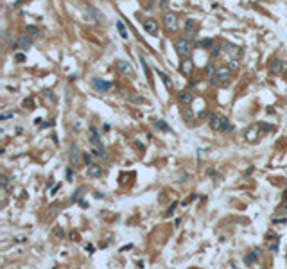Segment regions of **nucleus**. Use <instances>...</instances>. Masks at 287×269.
I'll return each mask as SVG.
<instances>
[{
  "label": "nucleus",
  "mask_w": 287,
  "mask_h": 269,
  "mask_svg": "<svg viewBox=\"0 0 287 269\" xmlns=\"http://www.w3.org/2000/svg\"><path fill=\"white\" fill-rule=\"evenodd\" d=\"M90 142L94 144V154L101 156V158H106V149H104V144L101 142V134L97 131V128H90Z\"/></svg>",
  "instance_id": "f257e3e1"
},
{
  "label": "nucleus",
  "mask_w": 287,
  "mask_h": 269,
  "mask_svg": "<svg viewBox=\"0 0 287 269\" xmlns=\"http://www.w3.org/2000/svg\"><path fill=\"white\" fill-rule=\"evenodd\" d=\"M210 128L214 131H230L231 129L228 118L219 117V115H210Z\"/></svg>",
  "instance_id": "f03ea898"
},
{
  "label": "nucleus",
  "mask_w": 287,
  "mask_h": 269,
  "mask_svg": "<svg viewBox=\"0 0 287 269\" xmlns=\"http://www.w3.org/2000/svg\"><path fill=\"white\" fill-rule=\"evenodd\" d=\"M190 41L189 39H178V43H176V52L179 54V58H189V54H190Z\"/></svg>",
  "instance_id": "7ed1b4c3"
},
{
  "label": "nucleus",
  "mask_w": 287,
  "mask_h": 269,
  "mask_svg": "<svg viewBox=\"0 0 287 269\" xmlns=\"http://www.w3.org/2000/svg\"><path fill=\"white\" fill-rule=\"evenodd\" d=\"M92 86L95 88L97 92H110L111 83H110V81H102V79H99V77H94V79H92Z\"/></svg>",
  "instance_id": "20e7f679"
},
{
  "label": "nucleus",
  "mask_w": 287,
  "mask_h": 269,
  "mask_svg": "<svg viewBox=\"0 0 287 269\" xmlns=\"http://www.w3.org/2000/svg\"><path fill=\"white\" fill-rule=\"evenodd\" d=\"M142 25H144V31H145L147 34H153V36L158 34V23H156L153 18H145L142 22Z\"/></svg>",
  "instance_id": "39448f33"
},
{
  "label": "nucleus",
  "mask_w": 287,
  "mask_h": 269,
  "mask_svg": "<svg viewBox=\"0 0 287 269\" xmlns=\"http://www.w3.org/2000/svg\"><path fill=\"white\" fill-rule=\"evenodd\" d=\"M115 65H117V68H118L120 74H124V76H133V68H131V65H129L128 61H124V59H117Z\"/></svg>",
  "instance_id": "423d86ee"
},
{
  "label": "nucleus",
  "mask_w": 287,
  "mask_h": 269,
  "mask_svg": "<svg viewBox=\"0 0 287 269\" xmlns=\"http://www.w3.org/2000/svg\"><path fill=\"white\" fill-rule=\"evenodd\" d=\"M31 45H32V41L27 38V36H22V38L16 41V43H13V50H16V49H22V50H29L31 49Z\"/></svg>",
  "instance_id": "0eeeda50"
},
{
  "label": "nucleus",
  "mask_w": 287,
  "mask_h": 269,
  "mask_svg": "<svg viewBox=\"0 0 287 269\" xmlns=\"http://www.w3.org/2000/svg\"><path fill=\"white\" fill-rule=\"evenodd\" d=\"M86 174H88L90 178H101V174H102V169H101V165H97V163H92V165H88V167H86Z\"/></svg>",
  "instance_id": "6e6552de"
},
{
  "label": "nucleus",
  "mask_w": 287,
  "mask_h": 269,
  "mask_svg": "<svg viewBox=\"0 0 287 269\" xmlns=\"http://www.w3.org/2000/svg\"><path fill=\"white\" fill-rule=\"evenodd\" d=\"M163 20H165V27H167L169 31H176V27H178V22H176V16H174L172 13H167Z\"/></svg>",
  "instance_id": "1a4fd4ad"
},
{
  "label": "nucleus",
  "mask_w": 287,
  "mask_h": 269,
  "mask_svg": "<svg viewBox=\"0 0 287 269\" xmlns=\"http://www.w3.org/2000/svg\"><path fill=\"white\" fill-rule=\"evenodd\" d=\"M214 77H217V79H221V81H228V79H230V68H226V66L217 68Z\"/></svg>",
  "instance_id": "9d476101"
},
{
  "label": "nucleus",
  "mask_w": 287,
  "mask_h": 269,
  "mask_svg": "<svg viewBox=\"0 0 287 269\" xmlns=\"http://www.w3.org/2000/svg\"><path fill=\"white\" fill-rule=\"evenodd\" d=\"M257 134H258V126H251L246 133V140L248 142H255L257 140Z\"/></svg>",
  "instance_id": "9b49d317"
},
{
  "label": "nucleus",
  "mask_w": 287,
  "mask_h": 269,
  "mask_svg": "<svg viewBox=\"0 0 287 269\" xmlns=\"http://www.w3.org/2000/svg\"><path fill=\"white\" fill-rule=\"evenodd\" d=\"M156 74H158V77H160V79L163 81L165 88H167V90H172V81L169 79V76H167V74H163L162 70H156Z\"/></svg>",
  "instance_id": "f8f14e48"
},
{
  "label": "nucleus",
  "mask_w": 287,
  "mask_h": 269,
  "mask_svg": "<svg viewBox=\"0 0 287 269\" xmlns=\"http://www.w3.org/2000/svg\"><path fill=\"white\" fill-rule=\"evenodd\" d=\"M70 163H72L74 167L79 165V156H77V147H76V145H72V147H70Z\"/></svg>",
  "instance_id": "ddd939ff"
},
{
  "label": "nucleus",
  "mask_w": 287,
  "mask_h": 269,
  "mask_svg": "<svg viewBox=\"0 0 287 269\" xmlns=\"http://www.w3.org/2000/svg\"><path fill=\"white\" fill-rule=\"evenodd\" d=\"M194 31H196V22L192 18H187L185 20V32H187V34H192Z\"/></svg>",
  "instance_id": "4468645a"
},
{
  "label": "nucleus",
  "mask_w": 287,
  "mask_h": 269,
  "mask_svg": "<svg viewBox=\"0 0 287 269\" xmlns=\"http://www.w3.org/2000/svg\"><path fill=\"white\" fill-rule=\"evenodd\" d=\"M179 100H181L183 104H190V102H192V94L189 92V90L179 92Z\"/></svg>",
  "instance_id": "2eb2a0df"
},
{
  "label": "nucleus",
  "mask_w": 287,
  "mask_h": 269,
  "mask_svg": "<svg viewBox=\"0 0 287 269\" xmlns=\"http://www.w3.org/2000/svg\"><path fill=\"white\" fill-rule=\"evenodd\" d=\"M269 70H271L273 74H278V72L282 70V61H280V59H273V63H271Z\"/></svg>",
  "instance_id": "dca6fc26"
},
{
  "label": "nucleus",
  "mask_w": 287,
  "mask_h": 269,
  "mask_svg": "<svg viewBox=\"0 0 287 269\" xmlns=\"http://www.w3.org/2000/svg\"><path fill=\"white\" fill-rule=\"evenodd\" d=\"M181 72H183V74H190L192 72V61L190 59H183V63H181Z\"/></svg>",
  "instance_id": "f3484780"
},
{
  "label": "nucleus",
  "mask_w": 287,
  "mask_h": 269,
  "mask_svg": "<svg viewBox=\"0 0 287 269\" xmlns=\"http://www.w3.org/2000/svg\"><path fill=\"white\" fill-rule=\"evenodd\" d=\"M115 25H117V29H118V32H120V36H122V38H124V39H128V36H129V34H128V31H126V27H124V23H122V22L118 20V22H117Z\"/></svg>",
  "instance_id": "a211bd4d"
},
{
  "label": "nucleus",
  "mask_w": 287,
  "mask_h": 269,
  "mask_svg": "<svg viewBox=\"0 0 287 269\" xmlns=\"http://www.w3.org/2000/svg\"><path fill=\"white\" fill-rule=\"evenodd\" d=\"M224 52L226 54H239L241 50H239V47H235V45H224Z\"/></svg>",
  "instance_id": "6ab92c4d"
},
{
  "label": "nucleus",
  "mask_w": 287,
  "mask_h": 269,
  "mask_svg": "<svg viewBox=\"0 0 287 269\" xmlns=\"http://www.w3.org/2000/svg\"><path fill=\"white\" fill-rule=\"evenodd\" d=\"M154 126H156L158 129H162V131H169V129H171V128H169V126H167V124H165L163 120H160V118H158V120L154 122Z\"/></svg>",
  "instance_id": "aec40b11"
},
{
  "label": "nucleus",
  "mask_w": 287,
  "mask_h": 269,
  "mask_svg": "<svg viewBox=\"0 0 287 269\" xmlns=\"http://www.w3.org/2000/svg\"><path fill=\"white\" fill-rule=\"evenodd\" d=\"M197 45H199V47H205V49H214V41H212V39H201Z\"/></svg>",
  "instance_id": "412c9836"
},
{
  "label": "nucleus",
  "mask_w": 287,
  "mask_h": 269,
  "mask_svg": "<svg viewBox=\"0 0 287 269\" xmlns=\"http://www.w3.org/2000/svg\"><path fill=\"white\" fill-rule=\"evenodd\" d=\"M207 76H215V68H214V63H208V66H207Z\"/></svg>",
  "instance_id": "4be33fe9"
},
{
  "label": "nucleus",
  "mask_w": 287,
  "mask_h": 269,
  "mask_svg": "<svg viewBox=\"0 0 287 269\" xmlns=\"http://www.w3.org/2000/svg\"><path fill=\"white\" fill-rule=\"evenodd\" d=\"M140 63H142V68L145 70V74H147V79L151 81V74H149V68H147V63L144 61V58H140Z\"/></svg>",
  "instance_id": "5701e85b"
},
{
  "label": "nucleus",
  "mask_w": 287,
  "mask_h": 269,
  "mask_svg": "<svg viewBox=\"0 0 287 269\" xmlns=\"http://www.w3.org/2000/svg\"><path fill=\"white\" fill-rule=\"evenodd\" d=\"M11 117H15V111H5V113L0 115V120H7V118H11Z\"/></svg>",
  "instance_id": "b1692460"
},
{
  "label": "nucleus",
  "mask_w": 287,
  "mask_h": 269,
  "mask_svg": "<svg viewBox=\"0 0 287 269\" xmlns=\"http://www.w3.org/2000/svg\"><path fill=\"white\" fill-rule=\"evenodd\" d=\"M15 59H16V61H20V63H23V61H25V56H23L22 52H16V54H15Z\"/></svg>",
  "instance_id": "393cba45"
},
{
  "label": "nucleus",
  "mask_w": 287,
  "mask_h": 269,
  "mask_svg": "<svg viewBox=\"0 0 287 269\" xmlns=\"http://www.w3.org/2000/svg\"><path fill=\"white\" fill-rule=\"evenodd\" d=\"M255 258H257V253H251V255H248V257H246V264H251Z\"/></svg>",
  "instance_id": "a878e982"
},
{
  "label": "nucleus",
  "mask_w": 287,
  "mask_h": 269,
  "mask_svg": "<svg viewBox=\"0 0 287 269\" xmlns=\"http://www.w3.org/2000/svg\"><path fill=\"white\" fill-rule=\"evenodd\" d=\"M23 106H25V108H32V99H25V100H23Z\"/></svg>",
  "instance_id": "bb28decb"
},
{
  "label": "nucleus",
  "mask_w": 287,
  "mask_h": 269,
  "mask_svg": "<svg viewBox=\"0 0 287 269\" xmlns=\"http://www.w3.org/2000/svg\"><path fill=\"white\" fill-rule=\"evenodd\" d=\"M260 128H262L264 131H271V129H273V126H268V124H260Z\"/></svg>",
  "instance_id": "cd10ccee"
},
{
  "label": "nucleus",
  "mask_w": 287,
  "mask_h": 269,
  "mask_svg": "<svg viewBox=\"0 0 287 269\" xmlns=\"http://www.w3.org/2000/svg\"><path fill=\"white\" fill-rule=\"evenodd\" d=\"M83 160L86 162V165H92V160H90V156H88V154H84V156H83Z\"/></svg>",
  "instance_id": "c85d7f7f"
},
{
  "label": "nucleus",
  "mask_w": 287,
  "mask_h": 269,
  "mask_svg": "<svg viewBox=\"0 0 287 269\" xmlns=\"http://www.w3.org/2000/svg\"><path fill=\"white\" fill-rule=\"evenodd\" d=\"M67 176H68V179H72V176H74V171H70V169H68V171H67Z\"/></svg>",
  "instance_id": "c756f323"
},
{
  "label": "nucleus",
  "mask_w": 287,
  "mask_h": 269,
  "mask_svg": "<svg viewBox=\"0 0 287 269\" xmlns=\"http://www.w3.org/2000/svg\"><path fill=\"white\" fill-rule=\"evenodd\" d=\"M221 54V50L219 49H215V50H212V56H219Z\"/></svg>",
  "instance_id": "7c9ffc66"
},
{
  "label": "nucleus",
  "mask_w": 287,
  "mask_h": 269,
  "mask_svg": "<svg viewBox=\"0 0 287 269\" xmlns=\"http://www.w3.org/2000/svg\"><path fill=\"white\" fill-rule=\"evenodd\" d=\"M29 32H34V34H36V32H38V29H36V27H29Z\"/></svg>",
  "instance_id": "2f4dec72"
}]
</instances>
